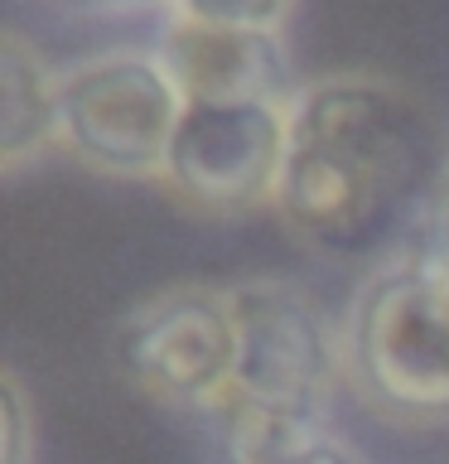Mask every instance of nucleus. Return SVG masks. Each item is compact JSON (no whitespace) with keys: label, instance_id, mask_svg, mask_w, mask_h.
Here are the masks:
<instances>
[{"label":"nucleus","instance_id":"11","mask_svg":"<svg viewBox=\"0 0 449 464\" xmlns=\"http://www.w3.org/2000/svg\"><path fill=\"white\" fill-rule=\"evenodd\" d=\"M0 426H5L0 464H34V411H29L24 382L14 372H0Z\"/></svg>","mask_w":449,"mask_h":464},{"label":"nucleus","instance_id":"4","mask_svg":"<svg viewBox=\"0 0 449 464\" xmlns=\"http://www.w3.org/2000/svg\"><path fill=\"white\" fill-rule=\"evenodd\" d=\"M63 145L116 179H165L184 92L159 53H101L58 72Z\"/></svg>","mask_w":449,"mask_h":464},{"label":"nucleus","instance_id":"2","mask_svg":"<svg viewBox=\"0 0 449 464\" xmlns=\"http://www.w3.org/2000/svg\"><path fill=\"white\" fill-rule=\"evenodd\" d=\"M290 136L353 165L406 223H420L425 198L449 169L440 121L406 92L372 72H333L304 82L290 102Z\"/></svg>","mask_w":449,"mask_h":464},{"label":"nucleus","instance_id":"9","mask_svg":"<svg viewBox=\"0 0 449 464\" xmlns=\"http://www.w3.org/2000/svg\"><path fill=\"white\" fill-rule=\"evenodd\" d=\"M295 0H174L169 14L198 24H227V29H271L281 34V24L290 20Z\"/></svg>","mask_w":449,"mask_h":464},{"label":"nucleus","instance_id":"12","mask_svg":"<svg viewBox=\"0 0 449 464\" xmlns=\"http://www.w3.org/2000/svg\"><path fill=\"white\" fill-rule=\"evenodd\" d=\"M281 464H362L353 450H343L333 435H324V440H314V445H304V450H295L290 459H281Z\"/></svg>","mask_w":449,"mask_h":464},{"label":"nucleus","instance_id":"3","mask_svg":"<svg viewBox=\"0 0 449 464\" xmlns=\"http://www.w3.org/2000/svg\"><path fill=\"white\" fill-rule=\"evenodd\" d=\"M227 295L237 314V377L227 397L324 430L343 387V324L295 281H242Z\"/></svg>","mask_w":449,"mask_h":464},{"label":"nucleus","instance_id":"6","mask_svg":"<svg viewBox=\"0 0 449 464\" xmlns=\"http://www.w3.org/2000/svg\"><path fill=\"white\" fill-rule=\"evenodd\" d=\"M290 145V107L184 102L165 184L198 213H246L275 198Z\"/></svg>","mask_w":449,"mask_h":464},{"label":"nucleus","instance_id":"7","mask_svg":"<svg viewBox=\"0 0 449 464\" xmlns=\"http://www.w3.org/2000/svg\"><path fill=\"white\" fill-rule=\"evenodd\" d=\"M155 53L184 102H271L290 107L300 92L295 63L281 34L271 29H227L169 14L155 39Z\"/></svg>","mask_w":449,"mask_h":464},{"label":"nucleus","instance_id":"10","mask_svg":"<svg viewBox=\"0 0 449 464\" xmlns=\"http://www.w3.org/2000/svg\"><path fill=\"white\" fill-rule=\"evenodd\" d=\"M411 252L420 256V266L430 276H440L449 285V169L440 174V184H435V194L425 198V213H420L416 223V246Z\"/></svg>","mask_w":449,"mask_h":464},{"label":"nucleus","instance_id":"5","mask_svg":"<svg viewBox=\"0 0 449 464\" xmlns=\"http://www.w3.org/2000/svg\"><path fill=\"white\" fill-rule=\"evenodd\" d=\"M111 358L155 401L213 411L237 377V314L217 285H169L121 314Z\"/></svg>","mask_w":449,"mask_h":464},{"label":"nucleus","instance_id":"1","mask_svg":"<svg viewBox=\"0 0 449 464\" xmlns=\"http://www.w3.org/2000/svg\"><path fill=\"white\" fill-rule=\"evenodd\" d=\"M343 382L396 426L449 420V290L416 252L362 276L343 314Z\"/></svg>","mask_w":449,"mask_h":464},{"label":"nucleus","instance_id":"8","mask_svg":"<svg viewBox=\"0 0 449 464\" xmlns=\"http://www.w3.org/2000/svg\"><path fill=\"white\" fill-rule=\"evenodd\" d=\"M63 145L58 72L39 58L24 34L0 39V169L20 174L29 160Z\"/></svg>","mask_w":449,"mask_h":464},{"label":"nucleus","instance_id":"13","mask_svg":"<svg viewBox=\"0 0 449 464\" xmlns=\"http://www.w3.org/2000/svg\"><path fill=\"white\" fill-rule=\"evenodd\" d=\"M87 5H101V10H169L174 0H87Z\"/></svg>","mask_w":449,"mask_h":464},{"label":"nucleus","instance_id":"14","mask_svg":"<svg viewBox=\"0 0 449 464\" xmlns=\"http://www.w3.org/2000/svg\"><path fill=\"white\" fill-rule=\"evenodd\" d=\"M435 281H440V276H435ZM440 285H444V281H440ZM444 290H449V285H444Z\"/></svg>","mask_w":449,"mask_h":464}]
</instances>
